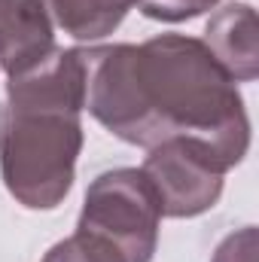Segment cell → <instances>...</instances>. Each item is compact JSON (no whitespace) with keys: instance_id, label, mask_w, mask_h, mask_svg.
<instances>
[{"instance_id":"1","label":"cell","mask_w":259,"mask_h":262,"mask_svg":"<svg viewBox=\"0 0 259 262\" xmlns=\"http://www.w3.org/2000/svg\"><path fill=\"white\" fill-rule=\"evenodd\" d=\"M85 110L131 146L171 137L204 140L232 171L250 152V116L238 82L201 37L156 34L143 43L79 46Z\"/></svg>"},{"instance_id":"2","label":"cell","mask_w":259,"mask_h":262,"mask_svg":"<svg viewBox=\"0 0 259 262\" xmlns=\"http://www.w3.org/2000/svg\"><path fill=\"white\" fill-rule=\"evenodd\" d=\"M85 70L79 46H55L40 64L6 79L0 104V180L28 210H55L76 180L82 152Z\"/></svg>"},{"instance_id":"3","label":"cell","mask_w":259,"mask_h":262,"mask_svg":"<svg viewBox=\"0 0 259 262\" xmlns=\"http://www.w3.org/2000/svg\"><path fill=\"white\" fill-rule=\"evenodd\" d=\"M162 229V204L140 168L98 174L76 216L73 241L92 262H153Z\"/></svg>"},{"instance_id":"4","label":"cell","mask_w":259,"mask_h":262,"mask_svg":"<svg viewBox=\"0 0 259 262\" xmlns=\"http://www.w3.org/2000/svg\"><path fill=\"white\" fill-rule=\"evenodd\" d=\"M140 171L153 183L162 216L192 220L217 207L229 168L198 137H171L149 146Z\"/></svg>"},{"instance_id":"5","label":"cell","mask_w":259,"mask_h":262,"mask_svg":"<svg viewBox=\"0 0 259 262\" xmlns=\"http://www.w3.org/2000/svg\"><path fill=\"white\" fill-rule=\"evenodd\" d=\"M201 43L235 82L259 76V21L250 3H220L204 25Z\"/></svg>"},{"instance_id":"6","label":"cell","mask_w":259,"mask_h":262,"mask_svg":"<svg viewBox=\"0 0 259 262\" xmlns=\"http://www.w3.org/2000/svg\"><path fill=\"white\" fill-rule=\"evenodd\" d=\"M55 49V28L40 0H0V70L9 76L40 64Z\"/></svg>"},{"instance_id":"7","label":"cell","mask_w":259,"mask_h":262,"mask_svg":"<svg viewBox=\"0 0 259 262\" xmlns=\"http://www.w3.org/2000/svg\"><path fill=\"white\" fill-rule=\"evenodd\" d=\"M55 31L95 46L110 37L137 6V0H40Z\"/></svg>"},{"instance_id":"8","label":"cell","mask_w":259,"mask_h":262,"mask_svg":"<svg viewBox=\"0 0 259 262\" xmlns=\"http://www.w3.org/2000/svg\"><path fill=\"white\" fill-rule=\"evenodd\" d=\"M220 3H229V0H137V9L153 21L180 25V21H189L217 9Z\"/></svg>"},{"instance_id":"9","label":"cell","mask_w":259,"mask_h":262,"mask_svg":"<svg viewBox=\"0 0 259 262\" xmlns=\"http://www.w3.org/2000/svg\"><path fill=\"white\" fill-rule=\"evenodd\" d=\"M210 262H256V226L229 232L210 253Z\"/></svg>"},{"instance_id":"10","label":"cell","mask_w":259,"mask_h":262,"mask_svg":"<svg viewBox=\"0 0 259 262\" xmlns=\"http://www.w3.org/2000/svg\"><path fill=\"white\" fill-rule=\"evenodd\" d=\"M40 262H92V259L79 250V244H76L73 238H64V241L52 244V247L46 250V256H43Z\"/></svg>"}]
</instances>
